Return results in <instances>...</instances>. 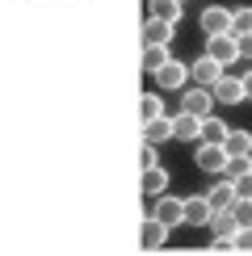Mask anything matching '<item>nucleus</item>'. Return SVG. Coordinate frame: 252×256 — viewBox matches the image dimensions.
I'll use <instances>...</instances> for the list:
<instances>
[{"instance_id": "nucleus-25", "label": "nucleus", "mask_w": 252, "mask_h": 256, "mask_svg": "<svg viewBox=\"0 0 252 256\" xmlns=\"http://www.w3.org/2000/svg\"><path fill=\"white\" fill-rule=\"evenodd\" d=\"M139 164L143 168H156L160 160H156V143H143V152H139Z\"/></svg>"}, {"instance_id": "nucleus-11", "label": "nucleus", "mask_w": 252, "mask_h": 256, "mask_svg": "<svg viewBox=\"0 0 252 256\" xmlns=\"http://www.w3.org/2000/svg\"><path fill=\"white\" fill-rule=\"evenodd\" d=\"M202 122L206 118H198V114H172V130H176V138L181 143H194V138H202Z\"/></svg>"}, {"instance_id": "nucleus-18", "label": "nucleus", "mask_w": 252, "mask_h": 256, "mask_svg": "<svg viewBox=\"0 0 252 256\" xmlns=\"http://www.w3.org/2000/svg\"><path fill=\"white\" fill-rule=\"evenodd\" d=\"M164 189H168V172L160 164L156 168H143V194H152V198H164Z\"/></svg>"}, {"instance_id": "nucleus-16", "label": "nucleus", "mask_w": 252, "mask_h": 256, "mask_svg": "<svg viewBox=\"0 0 252 256\" xmlns=\"http://www.w3.org/2000/svg\"><path fill=\"white\" fill-rule=\"evenodd\" d=\"M223 147H227L231 160H252V134H248V130H231V134L223 138Z\"/></svg>"}, {"instance_id": "nucleus-29", "label": "nucleus", "mask_w": 252, "mask_h": 256, "mask_svg": "<svg viewBox=\"0 0 252 256\" xmlns=\"http://www.w3.org/2000/svg\"><path fill=\"white\" fill-rule=\"evenodd\" d=\"M181 4H185V0H181Z\"/></svg>"}, {"instance_id": "nucleus-8", "label": "nucleus", "mask_w": 252, "mask_h": 256, "mask_svg": "<svg viewBox=\"0 0 252 256\" xmlns=\"http://www.w3.org/2000/svg\"><path fill=\"white\" fill-rule=\"evenodd\" d=\"M172 21H160V17H147L143 21V46H168L172 42Z\"/></svg>"}, {"instance_id": "nucleus-6", "label": "nucleus", "mask_w": 252, "mask_h": 256, "mask_svg": "<svg viewBox=\"0 0 252 256\" xmlns=\"http://www.w3.org/2000/svg\"><path fill=\"white\" fill-rule=\"evenodd\" d=\"M189 68H194V80L202 84V88H214V84H218V80L227 76V72H223V63H218V59H210V55L194 59V63H189Z\"/></svg>"}, {"instance_id": "nucleus-22", "label": "nucleus", "mask_w": 252, "mask_h": 256, "mask_svg": "<svg viewBox=\"0 0 252 256\" xmlns=\"http://www.w3.org/2000/svg\"><path fill=\"white\" fill-rule=\"evenodd\" d=\"M168 59H172V55H168V46H143V68L152 72V76H156V72L164 68Z\"/></svg>"}, {"instance_id": "nucleus-2", "label": "nucleus", "mask_w": 252, "mask_h": 256, "mask_svg": "<svg viewBox=\"0 0 252 256\" xmlns=\"http://www.w3.org/2000/svg\"><path fill=\"white\" fill-rule=\"evenodd\" d=\"M194 160H198V168H202V172H210V176H214V172H231V156H227L223 143H202Z\"/></svg>"}, {"instance_id": "nucleus-12", "label": "nucleus", "mask_w": 252, "mask_h": 256, "mask_svg": "<svg viewBox=\"0 0 252 256\" xmlns=\"http://www.w3.org/2000/svg\"><path fill=\"white\" fill-rule=\"evenodd\" d=\"M210 236H214V244H236V236H240V222H236V214H231V210L214 214V218H210Z\"/></svg>"}, {"instance_id": "nucleus-23", "label": "nucleus", "mask_w": 252, "mask_h": 256, "mask_svg": "<svg viewBox=\"0 0 252 256\" xmlns=\"http://www.w3.org/2000/svg\"><path fill=\"white\" fill-rule=\"evenodd\" d=\"M231 214H236L240 227H252V198H240L236 206H231Z\"/></svg>"}, {"instance_id": "nucleus-17", "label": "nucleus", "mask_w": 252, "mask_h": 256, "mask_svg": "<svg viewBox=\"0 0 252 256\" xmlns=\"http://www.w3.org/2000/svg\"><path fill=\"white\" fill-rule=\"evenodd\" d=\"M139 240H143V248H160V244L168 240V222H160L156 214L143 218V236H139Z\"/></svg>"}, {"instance_id": "nucleus-19", "label": "nucleus", "mask_w": 252, "mask_h": 256, "mask_svg": "<svg viewBox=\"0 0 252 256\" xmlns=\"http://www.w3.org/2000/svg\"><path fill=\"white\" fill-rule=\"evenodd\" d=\"M181 13H185V4L181 0H152V17H160V21H181Z\"/></svg>"}, {"instance_id": "nucleus-3", "label": "nucleus", "mask_w": 252, "mask_h": 256, "mask_svg": "<svg viewBox=\"0 0 252 256\" xmlns=\"http://www.w3.org/2000/svg\"><path fill=\"white\" fill-rule=\"evenodd\" d=\"M181 110L185 114H198V118H214V88H189L185 97H181Z\"/></svg>"}, {"instance_id": "nucleus-27", "label": "nucleus", "mask_w": 252, "mask_h": 256, "mask_svg": "<svg viewBox=\"0 0 252 256\" xmlns=\"http://www.w3.org/2000/svg\"><path fill=\"white\" fill-rule=\"evenodd\" d=\"M240 55L252 59V34H240Z\"/></svg>"}, {"instance_id": "nucleus-24", "label": "nucleus", "mask_w": 252, "mask_h": 256, "mask_svg": "<svg viewBox=\"0 0 252 256\" xmlns=\"http://www.w3.org/2000/svg\"><path fill=\"white\" fill-rule=\"evenodd\" d=\"M231 34H252V4H244V8H236V30H231Z\"/></svg>"}, {"instance_id": "nucleus-1", "label": "nucleus", "mask_w": 252, "mask_h": 256, "mask_svg": "<svg viewBox=\"0 0 252 256\" xmlns=\"http://www.w3.org/2000/svg\"><path fill=\"white\" fill-rule=\"evenodd\" d=\"M206 55L218 59L223 68H231L236 59H244V55H240V38L236 34H206Z\"/></svg>"}, {"instance_id": "nucleus-14", "label": "nucleus", "mask_w": 252, "mask_h": 256, "mask_svg": "<svg viewBox=\"0 0 252 256\" xmlns=\"http://www.w3.org/2000/svg\"><path fill=\"white\" fill-rule=\"evenodd\" d=\"M231 185L240 198H252V160H231Z\"/></svg>"}, {"instance_id": "nucleus-9", "label": "nucleus", "mask_w": 252, "mask_h": 256, "mask_svg": "<svg viewBox=\"0 0 252 256\" xmlns=\"http://www.w3.org/2000/svg\"><path fill=\"white\" fill-rule=\"evenodd\" d=\"M214 101H223V105H244V101H248L244 80H240V76H223V80L214 84Z\"/></svg>"}, {"instance_id": "nucleus-5", "label": "nucleus", "mask_w": 252, "mask_h": 256, "mask_svg": "<svg viewBox=\"0 0 252 256\" xmlns=\"http://www.w3.org/2000/svg\"><path fill=\"white\" fill-rule=\"evenodd\" d=\"M194 76V68H189V63H181V59H168L160 72H156V84H160V88H181V84Z\"/></svg>"}, {"instance_id": "nucleus-21", "label": "nucleus", "mask_w": 252, "mask_h": 256, "mask_svg": "<svg viewBox=\"0 0 252 256\" xmlns=\"http://www.w3.org/2000/svg\"><path fill=\"white\" fill-rule=\"evenodd\" d=\"M139 118H143V122L164 118V101L156 97V92H143V97H139Z\"/></svg>"}, {"instance_id": "nucleus-13", "label": "nucleus", "mask_w": 252, "mask_h": 256, "mask_svg": "<svg viewBox=\"0 0 252 256\" xmlns=\"http://www.w3.org/2000/svg\"><path fill=\"white\" fill-rule=\"evenodd\" d=\"M210 206H214V214H223V210H231L240 202V194H236V185H231V176L227 180H218V185H210Z\"/></svg>"}, {"instance_id": "nucleus-10", "label": "nucleus", "mask_w": 252, "mask_h": 256, "mask_svg": "<svg viewBox=\"0 0 252 256\" xmlns=\"http://www.w3.org/2000/svg\"><path fill=\"white\" fill-rule=\"evenodd\" d=\"M156 218H160V222H168V227H181V222H185V198H160V202H156Z\"/></svg>"}, {"instance_id": "nucleus-15", "label": "nucleus", "mask_w": 252, "mask_h": 256, "mask_svg": "<svg viewBox=\"0 0 252 256\" xmlns=\"http://www.w3.org/2000/svg\"><path fill=\"white\" fill-rule=\"evenodd\" d=\"M164 138H176L172 130V118H152V122H143V143H164Z\"/></svg>"}, {"instance_id": "nucleus-20", "label": "nucleus", "mask_w": 252, "mask_h": 256, "mask_svg": "<svg viewBox=\"0 0 252 256\" xmlns=\"http://www.w3.org/2000/svg\"><path fill=\"white\" fill-rule=\"evenodd\" d=\"M231 134V126L223 118H206L202 122V143H223V138Z\"/></svg>"}, {"instance_id": "nucleus-7", "label": "nucleus", "mask_w": 252, "mask_h": 256, "mask_svg": "<svg viewBox=\"0 0 252 256\" xmlns=\"http://www.w3.org/2000/svg\"><path fill=\"white\" fill-rule=\"evenodd\" d=\"M210 218H214V206H210L206 194L185 198V222H189V227H210Z\"/></svg>"}, {"instance_id": "nucleus-26", "label": "nucleus", "mask_w": 252, "mask_h": 256, "mask_svg": "<svg viewBox=\"0 0 252 256\" xmlns=\"http://www.w3.org/2000/svg\"><path fill=\"white\" fill-rule=\"evenodd\" d=\"M236 248H240V252H252V227H240V236H236Z\"/></svg>"}, {"instance_id": "nucleus-28", "label": "nucleus", "mask_w": 252, "mask_h": 256, "mask_svg": "<svg viewBox=\"0 0 252 256\" xmlns=\"http://www.w3.org/2000/svg\"><path fill=\"white\" fill-rule=\"evenodd\" d=\"M240 80H244V92H248V101H252V68H248V72H244Z\"/></svg>"}, {"instance_id": "nucleus-4", "label": "nucleus", "mask_w": 252, "mask_h": 256, "mask_svg": "<svg viewBox=\"0 0 252 256\" xmlns=\"http://www.w3.org/2000/svg\"><path fill=\"white\" fill-rule=\"evenodd\" d=\"M198 26H202L206 34H231V30H236V13H231V8H218V4H210V8H202Z\"/></svg>"}]
</instances>
